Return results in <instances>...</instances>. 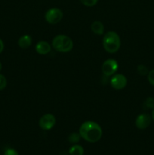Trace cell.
<instances>
[{"mask_svg": "<svg viewBox=\"0 0 154 155\" xmlns=\"http://www.w3.org/2000/svg\"><path fill=\"white\" fill-rule=\"evenodd\" d=\"M51 46L48 42L45 41H39L36 45V52L41 55H45L48 54L51 51Z\"/></svg>", "mask_w": 154, "mask_h": 155, "instance_id": "9c48e42d", "label": "cell"}, {"mask_svg": "<svg viewBox=\"0 0 154 155\" xmlns=\"http://www.w3.org/2000/svg\"><path fill=\"white\" fill-rule=\"evenodd\" d=\"M143 107L146 109H154V98L152 97L146 98L143 102Z\"/></svg>", "mask_w": 154, "mask_h": 155, "instance_id": "5bb4252c", "label": "cell"}, {"mask_svg": "<svg viewBox=\"0 0 154 155\" xmlns=\"http://www.w3.org/2000/svg\"><path fill=\"white\" fill-rule=\"evenodd\" d=\"M151 117L147 114H141L138 115L135 120V126L139 130H145L151 123Z\"/></svg>", "mask_w": 154, "mask_h": 155, "instance_id": "ba28073f", "label": "cell"}, {"mask_svg": "<svg viewBox=\"0 0 154 155\" xmlns=\"http://www.w3.org/2000/svg\"><path fill=\"white\" fill-rule=\"evenodd\" d=\"M151 117H152V119L153 120V121H154V109H152V115H151Z\"/></svg>", "mask_w": 154, "mask_h": 155, "instance_id": "44dd1931", "label": "cell"}, {"mask_svg": "<svg viewBox=\"0 0 154 155\" xmlns=\"http://www.w3.org/2000/svg\"><path fill=\"white\" fill-rule=\"evenodd\" d=\"M119 69V64L117 61L115 59L110 58L106 60L103 63L102 67H101V71L106 77H111Z\"/></svg>", "mask_w": 154, "mask_h": 155, "instance_id": "5b68a950", "label": "cell"}, {"mask_svg": "<svg viewBox=\"0 0 154 155\" xmlns=\"http://www.w3.org/2000/svg\"><path fill=\"white\" fill-rule=\"evenodd\" d=\"M3 50H4V42H3V41L0 39V54L2 52Z\"/></svg>", "mask_w": 154, "mask_h": 155, "instance_id": "ffe728a7", "label": "cell"}, {"mask_svg": "<svg viewBox=\"0 0 154 155\" xmlns=\"http://www.w3.org/2000/svg\"><path fill=\"white\" fill-rule=\"evenodd\" d=\"M1 70H2V64L1 63H0V71H1Z\"/></svg>", "mask_w": 154, "mask_h": 155, "instance_id": "7402d4cb", "label": "cell"}, {"mask_svg": "<svg viewBox=\"0 0 154 155\" xmlns=\"http://www.w3.org/2000/svg\"><path fill=\"white\" fill-rule=\"evenodd\" d=\"M63 16V12L57 8H50L45 12V19L50 24H57L62 20Z\"/></svg>", "mask_w": 154, "mask_h": 155, "instance_id": "277c9868", "label": "cell"}, {"mask_svg": "<svg viewBox=\"0 0 154 155\" xmlns=\"http://www.w3.org/2000/svg\"><path fill=\"white\" fill-rule=\"evenodd\" d=\"M32 42L33 39L30 35H24V36H21L20 39H18V45L21 47L23 49H26L28 48L30 45H32Z\"/></svg>", "mask_w": 154, "mask_h": 155, "instance_id": "30bf717a", "label": "cell"}, {"mask_svg": "<svg viewBox=\"0 0 154 155\" xmlns=\"http://www.w3.org/2000/svg\"><path fill=\"white\" fill-rule=\"evenodd\" d=\"M147 80L152 86H154V69L151 70L147 74Z\"/></svg>", "mask_w": 154, "mask_h": 155, "instance_id": "ac0fdd59", "label": "cell"}, {"mask_svg": "<svg viewBox=\"0 0 154 155\" xmlns=\"http://www.w3.org/2000/svg\"><path fill=\"white\" fill-rule=\"evenodd\" d=\"M91 29L92 32L96 35H103L104 32V26L103 23L101 21H94L91 26Z\"/></svg>", "mask_w": 154, "mask_h": 155, "instance_id": "8fae6325", "label": "cell"}, {"mask_svg": "<svg viewBox=\"0 0 154 155\" xmlns=\"http://www.w3.org/2000/svg\"><path fill=\"white\" fill-rule=\"evenodd\" d=\"M103 46L107 52H117L121 46V39L118 33L114 31L107 32L103 38Z\"/></svg>", "mask_w": 154, "mask_h": 155, "instance_id": "7a4b0ae2", "label": "cell"}, {"mask_svg": "<svg viewBox=\"0 0 154 155\" xmlns=\"http://www.w3.org/2000/svg\"><path fill=\"white\" fill-rule=\"evenodd\" d=\"M137 72H138V74H140V75L145 76L148 74L149 71H148L147 68H146L145 65L140 64L138 65V67H137Z\"/></svg>", "mask_w": 154, "mask_h": 155, "instance_id": "2e32d148", "label": "cell"}, {"mask_svg": "<svg viewBox=\"0 0 154 155\" xmlns=\"http://www.w3.org/2000/svg\"><path fill=\"white\" fill-rule=\"evenodd\" d=\"M52 47L58 52H69L73 48V42L72 39L66 35H57L52 40Z\"/></svg>", "mask_w": 154, "mask_h": 155, "instance_id": "3957f363", "label": "cell"}, {"mask_svg": "<svg viewBox=\"0 0 154 155\" xmlns=\"http://www.w3.org/2000/svg\"><path fill=\"white\" fill-rule=\"evenodd\" d=\"M79 1L86 7H93L98 3V0H79Z\"/></svg>", "mask_w": 154, "mask_h": 155, "instance_id": "9a60e30c", "label": "cell"}, {"mask_svg": "<svg viewBox=\"0 0 154 155\" xmlns=\"http://www.w3.org/2000/svg\"><path fill=\"white\" fill-rule=\"evenodd\" d=\"M69 154L70 155H83L84 148L81 145L75 144L69 149Z\"/></svg>", "mask_w": 154, "mask_h": 155, "instance_id": "7c38bea8", "label": "cell"}, {"mask_svg": "<svg viewBox=\"0 0 154 155\" xmlns=\"http://www.w3.org/2000/svg\"><path fill=\"white\" fill-rule=\"evenodd\" d=\"M56 124L55 117L51 114H45L41 117L39 120V126L42 130H50Z\"/></svg>", "mask_w": 154, "mask_h": 155, "instance_id": "8992f818", "label": "cell"}, {"mask_svg": "<svg viewBox=\"0 0 154 155\" xmlns=\"http://www.w3.org/2000/svg\"><path fill=\"white\" fill-rule=\"evenodd\" d=\"M80 139H81V136H80L79 133H71L69 136V137H68V141H69L70 143L75 145V144L78 143V142H79Z\"/></svg>", "mask_w": 154, "mask_h": 155, "instance_id": "4fadbf2b", "label": "cell"}, {"mask_svg": "<svg viewBox=\"0 0 154 155\" xmlns=\"http://www.w3.org/2000/svg\"><path fill=\"white\" fill-rule=\"evenodd\" d=\"M7 86V80L2 74H0V91L5 89Z\"/></svg>", "mask_w": 154, "mask_h": 155, "instance_id": "e0dca14e", "label": "cell"}, {"mask_svg": "<svg viewBox=\"0 0 154 155\" xmlns=\"http://www.w3.org/2000/svg\"><path fill=\"white\" fill-rule=\"evenodd\" d=\"M79 133L81 138L86 142L95 143L101 139L103 130L101 126L94 121H85L79 127Z\"/></svg>", "mask_w": 154, "mask_h": 155, "instance_id": "6da1fadb", "label": "cell"}, {"mask_svg": "<svg viewBox=\"0 0 154 155\" xmlns=\"http://www.w3.org/2000/svg\"><path fill=\"white\" fill-rule=\"evenodd\" d=\"M127 83H128V80H127L125 76L121 74L113 75L110 80V85H111L112 88L116 90L123 89L126 86Z\"/></svg>", "mask_w": 154, "mask_h": 155, "instance_id": "52a82bcc", "label": "cell"}, {"mask_svg": "<svg viewBox=\"0 0 154 155\" xmlns=\"http://www.w3.org/2000/svg\"><path fill=\"white\" fill-rule=\"evenodd\" d=\"M4 155H19L18 151L16 150L13 149V148H8L5 151Z\"/></svg>", "mask_w": 154, "mask_h": 155, "instance_id": "d6986e66", "label": "cell"}]
</instances>
